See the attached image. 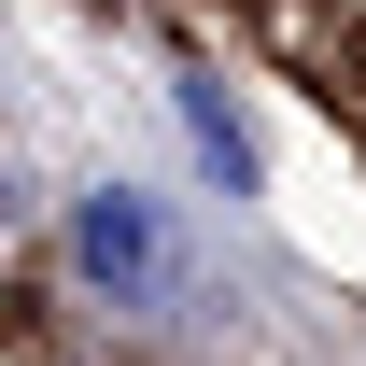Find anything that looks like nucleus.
I'll return each mask as SVG.
<instances>
[{
    "label": "nucleus",
    "instance_id": "1",
    "mask_svg": "<svg viewBox=\"0 0 366 366\" xmlns=\"http://www.w3.org/2000/svg\"><path fill=\"white\" fill-rule=\"evenodd\" d=\"M71 254H85L99 282H155V212H141L127 183H99V197H85V226H71Z\"/></svg>",
    "mask_w": 366,
    "mask_h": 366
}]
</instances>
